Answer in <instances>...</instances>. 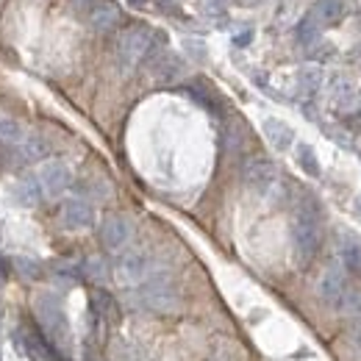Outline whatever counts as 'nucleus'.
Wrapping results in <instances>:
<instances>
[{
  "mask_svg": "<svg viewBox=\"0 0 361 361\" xmlns=\"http://www.w3.org/2000/svg\"><path fill=\"white\" fill-rule=\"evenodd\" d=\"M292 247L295 259L300 264H309L322 247V223H319V206L312 195H303L295 206L292 217Z\"/></svg>",
  "mask_w": 361,
  "mask_h": 361,
  "instance_id": "f257e3e1",
  "label": "nucleus"
},
{
  "mask_svg": "<svg viewBox=\"0 0 361 361\" xmlns=\"http://www.w3.org/2000/svg\"><path fill=\"white\" fill-rule=\"evenodd\" d=\"M34 314L39 319V328H42V336L50 342V348L56 353H64L70 356L73 353V328H70V319L64 306L59 303L56 295L50 292H39L34 298Z\"/></svg>",
  "mask_w": 361,
  "mask_h": 361,
  "instance_id": "f03ea898",
  "label": "nucleus"
},
{
  "mask_svg": "<svg viewBox=\"0 0 361 361\" xmlns=\"http://www.w3.org/2000/svg\"><path fill=\"white\" fill-rule=\"evenodd\" d=\"M136 303H142L145 309H153V312H173L178 306V292H176V283L170 275H153V278H145L139 283V292L134 295Z\"/></svg>",
  "mask_w": 361,
  "mask_h": 361,
  "instance_id": "7ed1b4c3",
  "label": "nucleus"
},
{
  "mask_svg": "<svg viewBox=\"0 0 361 361\" xmlns=\"http://www.w3.org/2000/svg\"><path fill=\"white\" fill-rule=\"evenodd\" d=\"M150 50H153V28H147V25H131L117 39V61L126 70H131L139 61L147 59Z\"/></svg>",
  "mask_w": 361,
  "mask_h": 361,
  "instance_id": "20e7f679",
  "label": "nucleus"
},
{
  "mask_svg": "<svg viewBox=\"0 0 361 361\" xmlns=\"http://www.w3.org/2000/svg\"><path fill=\"white\" fill-rule=\"evenodd\" d=\"M317 292H319L322 303L331 306V309H348V303L353 298V289H350L348 275L342 267H328L322 272V278L317 283Z\"/></svg>",
  "mask_w": 361,
  "mask_h": 361,
  "instance_id": "39448f33",
  "label": "nucleus"
},
{
  "mask_svg": "<svg viewBox=\"0 0 361 361\" xmlns=\"http://www.w3.org/2000/svg\"><path fill=\"white\" fill-rule=\"evenodd\" d=\"M111 275L120 286H139L147 275H150V259L142 253V250H128V253H120Z\"/></svg>",
  "mask_w": 361,
  "mask_h": 361,
  "instance_id": "423d86ee",
  "label": "nucleus"
},
{
  "mask_svg": "<svg viewBox=\"0 0 361 361\" xmlns=\"http://www.w3.org/2000/svg\"><path fill=\"white\" fill-rule=\"evenodd\" d=\"M242 180H245V186H247L250 192H256V195H270L272 186L278 183V170H275V164H272L270 159L256 156V159H250V161L245 164Z\"/></svg>",
  "mask_w": 361,
  "mask_h": 361,
  "instance_id": "0eeeda50",
  "label": "nucleus"
},
{
  "mask_svg": "<svg viewBox=\"0 0 361 361\" xmlns=\"http://www.w3.org/2000/svg\"><path fill=\"white\" fill-rule=\"evenodd\" d=\"M147 73L153 81L159 84H173L180 75H186V64L178 53L173 50H159V53H147Z\"/></svg>",
  "mask_w": 361,
  "mask_h": 361,
  "instance_id": "6e6552de",
  "label": "nucleus"
},
{
  "mask_svg": "<svg viewBox=\"0 0 361 361\" xmlns=\"http://www.w3.org/2000/svg\"><path fill=\"white\" fill-rule=\"evenodd\" d=\"M37 178H39V186H42V195L45 197H61L70 189V183H73V173H70V167L64 161H56L53 159V161H45L39 167Z\"/></svg>",
  "mask_w": 361,
  "mask_h": 361,
  "instance_id": "1a4fd4ad",
  "label": "nucleus"
},
{
  "mask_svg": "<svg viewBox=\"0 0 361 361\" xmlns=\"http://www.w3.org/2000/svg\"><path fill=\"white\" fill-rule=\"evenodd\" d=\"M131 233H134V226L128 217L123 214H109L103 223H100V242L106 250L111 253H120L128 242H131Z\"/></svg>",
  "mask_w": 361,
  "mask_h": 361,
  "instance_id": "9d476101",
  "label": "nucleus"
},
{
  "mask_svg": "<svg viewBox=\"0 0 361 361\" xmlns=\"http://www.w3.org/2000/svg\"><path fill=\"white\" fill-rule=\"evenodd\" d=\"M61 226L67 231H90L94 226V209L84 197H67L61 203Z\"/></svg>",
  "mask_w": 361,
  "mask_h": 361,
  "instance_id": "9b49d317",
  "label": "nucleus"
},
{
  "mask_svg": "<svg viewBox=\"0 0 361 361\" xmlns=\"http://www.w3.org/2000/svg\"><path fill=\"white\" fill-rule=\"evenodd\" d=\"M120 23V6L114 0H97L90 8V25L92 31L97 34H106V31H114Z\"/></svg>",
  "mask_w": 361,
  "mask_h": 361,
  "instance_id": "f8f14e48",
  "label": "nucleus"
},
{
  "mask_svg": "<svg viewBox=\"0 0 361 361\" xmlns=\"http://www.w3.org/2000/svg\"><path fill=\"white\" fill-rule=\"evenodd\" d=\"M17 342H20L23 353L31 361H59L56 350L50 348V342H47L45 336L34 334V331H20L17 334Z\"/></svg>",
  "mask_w": 361,
  "mask_h": 361,
  "instance_id": "ddd939ff",
  "label": "nucleus"
},
{
  "mask_svg": "<svg viewBox=\"0 0 361 361\" xmlns=\"http://www.w3.org/2000/svg\"><path fill=\"white\" fill-rule=\"evenodd\" d=\"M262 134H264V139L270 142L275 150H289V147L295 145V131H292V126L283 123V120H278V117H267V120L262 123Z\"/></svg>",
  "mask_w": 361,
  "mask_h": 361,
  "instance_id": "4468645a",
  "label": "nucleus"
},
{
  "mask_svg": "<svg viewBox=\"0 0 361 361\" xmlns=\"http://www.w3.org/2000/svg\"><path fill=\"white\" fill-rule=\"evenodd\" d=\"M348 11H350V0H317L309 14L322 28H328V25H336Z\"/></svg>",
  "mask_w": 361,
  "mask_h": 361,
  "instance_id": "2eb2a0df",
  "label": "nucleus"
},
{
  "mask_svg": "<svg viewBox=\"0 0 361 361\" xmlns=\"http://www.w3.org/2000/svg\"><path fill=\"white\" fill-rule=\"evenodd\" d=\"M11 195H14V200L20 203V206H25V209H34V206H39L42 203V186H39V178L37 176H23V178L14 183V189H11Z\"/></svg>",
  "mask_w": 361,
  "mask_h": 361,
  "instance_id": "dca6fc26",
  "label": "nucleus"
},
{
  "mask_svg": "<svg viewBox=\"0 0 361 361\" xmlns=\"http://www.w3.org/2000/svg\"><path fill=\"white\" fill-rule=\"evenodd\" d=\"M17 156H20L23 164H39L50 156V145L42 136H23V142L17 147Z\"/></svg>",
  "mask_w": 361,
  "mask_h": 361,
  "instance_id": "f3484780",
  "label": "nucleus"
},
{
  "mask_svg": "<svg viewBox=\"0 0 361 361\" xmlns=\"http://www.w3.org/2000/svg\"><path fill=\"white\" fill-rule=\"evenodd\" d=\"M322 87V70L319 67H303V70H298V75H295V92H298V97H314L317 92Z\"/></svg>",
  "mask_w": 361,
  "mask_h": 361,
  "instance_id": "a211bd4d",
  "label": "nucleus"
},
{
  "mask_svg": "<svg viewBox=\"0 0 361 361\" xmlns=\"http://www.w3.org/2000/svg\"><path fill=\"white\" fill-rule=\"evenodd\" d=\"M331 103H334L339 111L353 109V103H356V87H353L348 78H336V81L331 84Z\"/></svg>",
  "mask_w": 361,
  "mask_h": 361,
  "instance_id": "6ab92c4d",
  "label": "nucleus"
},
{
  "mask_svg": "<svg viewBox=\"0 0 361 361\" xmlns=\"http://www.w3.org/2000/svg\"><path fill=\"white\" fill-rule=\"evenodd\" d=\"M295 161H298V167H300L309 178H319L322 167H319V159H317V153L312 145H306V142L295 145Z\"/></svg>",
  "mask_w": 361,
  "mask_h": 361,
  "instance_id": "aec40b11",
  "label": "nucleus"
},
{
  "mask_svg": "<svg viewBox=\"0 0 361 361\" xmlns=\"http://www.w3.org/2000/svg\"><path fill=\"white\" fill-rule=\"evenodd\" d=\"M342 270L353 278H361V242H356V239H350L342 247Z\"/></svg>",
  "mask_w": 361,
  "mask_h": 361,
  "instance_id": "412c9836",
  "label": "nucleus"
},
{
  "mask_svg": "<svg viewBox=\"0 0 361 361\" xmlns=\"http://www.w3.org/2000/svg\"><path fill=\"white\" fill-rule=\"evenodd\" d=\"M319 34H322V25L317 23L312 14H306V17L298 23V34H295V37H298V42H300V45L312 47L317 39H319Z\"/></svg>",
  "mask_w": 361,
  "mask_h": 361,
  "instance_id": "4be33fe9",
  "label": "nucleus"
},
{
  "mask_svg": "<svg viewBox=\"0 0 361 361\" xmlns=\"http://www.w3.org/2000/svg\"><path fill=\"white\" fill-rule=\"evenodd\" d=\"M11 264H14L17 275H20V278H25V281H39V278H42V264H39L37 259L14 256V259H11Z\"/></svg>",
  "mask_w": 361,
  "mask_h": 361,
  "instance_id": "5701e85b",
  "label": "nucleus"
},
{
  "mask_svg": "<svg viewBox=\"0 0 361 361\" xmlns=\"http://www.w3.org/2000/svg\"><path fill=\"white\" fill-rule=\"evenodd\" d=\"M23 126L17 123V120H11V117H0V142H6V145H20L23 142Z\"/></svg>",
  "mask_w": 361,
  "mask_h": 361,
  "instance_id": "b1692460",
  "label": "nucleus"
},
{
  "mask_svg": "<svg viewBox=\"0 0 361 361\" xmlns=\"http://www.w3.org/2000/svg\"><path fill=\"white\" fill-rule=\"evenodd\" d=\"M81 275L87 278V281H92V283H103L106 278H109V264L103 262V259H87L84 262V267H81Z\"/></svg>",
  "mask_w": 361,
  "mask_h": 361,
  "instance_id": "393cba45",
  "label": "nucleus"
},
{
  "mask_svg": "<svg viewBox=\"0 0 361 361\" xmlns=\"http://www.w3.org/2000/svg\"><path fill=\"white\" fill-rule=\"evenodd\" d=\"M228 8V0H203V14H223Z\"/></svg>",
  "mask_w": 361,
  "mask_h": 361,
  "instance_id": "a878e982",
  "label": "nucleus"
},
{
  "mask_svg": "<svg viewBox=\"0 0 361 361\" xmlns=\"http://www.w3.org/2000/svg\"><path fill=\"white\" fill-rule=\"evenodd\" d=\"M250 39H253V31H250V28H245L242 34H236V37H233V45L245 47V45H250Z\"/></svg>",
  "mask_w": 361,
  "mask_h": 361,
  "instance_id": "bb28decb",
  "label": "nucleus"
},
{
  "mask_svg": "<svg viewBox=\"0 0 361 361\" xmlns=\"http://www.w3.org/2000/svg\"><path fill=\"white\" fill-rule=\"evenodd\" d=\"M97 0H70V6H73V11L78 14V11H84V8H92Z\"/></svg>",
  "mask_w": 361,
  "mask_h": 361,
  "instance_id": "cd10ccee",
  "label": "nucleus"
},
{
  "mask_svg": "<svg viewBox=\"0 0 361 361\" xmlns=\"http://www.w3.org/2000/svg\"><path fill=\"white\" fill-rule=\"evenodd\" d=\"M353 212L361 217V195H356V200H353Z\"/></svg>",
  "mask_w": 361,
  "mask_h": 361,
  "instance_id": "c85d7f7f",
  "label": "nucleus"
},
{
  "mask_svg": "<svg viewBox=\"0 0 361 361\" xmlns=\"http://www.w3.org/2000/svg\"><path fill=\"white\" fill-rule=\"evenodd\" d=\"M131 3H145V0H131Z\"/></svg>",
  "mask_w": 361,
  "mask_h": 361,
  "instance_id": "c756f323",
  "label": "nucleus"
}]
</instances>
